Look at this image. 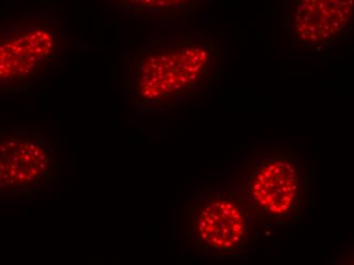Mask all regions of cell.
I'll return each mask as SVG.
<instances>
[{
  "mask_svg": "<svg viewBox=\"0 0 354 265\" xmlns=\"http://www.w3.org/2000/svg\"><path fill=\"white\" fill-rule=\"evenodd\" d=\"M222 51L211 34L174 32L149 38L129 58L125 97L138 113L183 109L212 89Z\"/></svg>",
  "mask_w": 354,
  "mask_h": 265,
  "instance_id": "1",
  "label": "cell"
},
{
  "mask_svg": "<svg viewBox=\"0 0 354 265\" xmlns=\"http://www.w3.org/2000/svg\"><path fill=\"white\" fill-rule=\"evenodd\" d=\"M226 182L263 228H297L308 215L312 172L292 148H254L241 159Z\"/></svg>",
  "mask_w": 354,
  "mask_h": 265,
  "instance_id": "2",
  "label": "cell"
},
{
  "mask_svg": "<svg viewBox=\"0 0 354 265\" xmlns=\"http://www.w3.org/2000/svg\"><path fill=\"white\" fill-rule=\"evenodd\" d=\"M263 228L230 184L205 182L185 209L180 249L196 262H231L250 253Z\"/></svg>",
  "mask_w": 354,
  "mask_h": 265,
  "instance_id": "3",
  "label": "cell"
},
{
  "mask_svg": "<svg viewBox=\"0 0 354 265\" xmlns=\"http://www.w3.org/2000/svg\"><path fill=\"white\" fill-rule=\"evenodd\" d=\"M70 37L53 10L0 21V94L28 90L68 55Z\"/></svg>",
  "mask_w": 354,
  "mask_h": 265,
  "instance_id": "4",
  "label": "cell"
},
{
  "mask_svg": "<svg viewBox=\"0 0 354 265\" xmlns=\"http://www.w3.org/2000/svg\"><path fill=\"white\" fill-rule=\"evenodd\" d=\"M57 145L30 129L0 130V197H28L57 180Z\"/></svg>",
  "mask_w": 354,
  "mask_h": 265,
  "instance_id": "5",
  "label": "cell"
},
{
  "mask_svg": "<svg viewBox=\"0 0 354 265\" xmlns=\"http://www.w3.org/2000/svg\"><path fill=\"white\" fill-rule=\"evenodd\" d=\"M353 24V0H288L285 34L289 45L321 51L345 38Z\"/></svg>",
  "mask_w": 354,
  "mask_h": 265,
  "instance_id": "6",
  "label": "cell"
},
{
  "mask_svg": "<svg viewBox=\"0 0 354 265\" xmlns=\"http://www.w3.org/2000/svg\"><path fill=\"white\" fill-rule=\"evenodd\" d=\"M120 12L144 18H185L198 12L207 0H104Z\"/></svg>",
  "mask_w": 354,
  "mask_h": 265,
  "instance_id": "7",
  "label": "cell"
}]
</instances>
